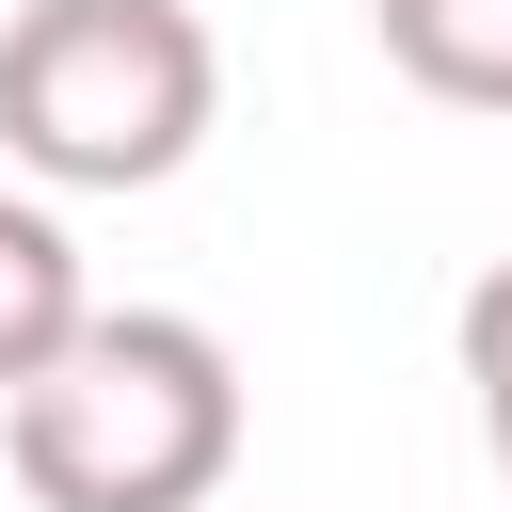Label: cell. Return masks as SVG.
Masks as SVG:
<instances>
[{
	"mask_svg": "<svg viewBox=\"0 0 512 512\" xmlns=\"http://www.w3.org/2000/svg\"><path fill=\"white\" fill-rule=\"evenodd\" d=\"M32 512H208L240 464V368L176 304H96L16 400H0Z\"/></svg>",
	"mask_w": 512,
	"mask_h": 512,
	"instance_id": "obj_1",
	"label": "cell"
},
{
	"mask_svg": "<svg viewBox=\"0 0 512 512\" xmlns=\"http://www.w3.org/2000/svg\"><path fill=\"white\" fill-rule=\"evenodd\" d=\"M224 112L192 0H16L0 16V160L32 192H160Z\"/></svg>",
	"mask_w": 512,
	"mask_h": 512,
	"instance_id": "obj_2",
	"label": "cell"
},
{
	"mask_svg": "<svg viewBox=\"0 0 512 512\" xmlns=\"http://www.w3.org/2000/svg\"><path fill=\"white\" fill-rule=\"evenodd\" d=\"M80 320H96V288H80V240H64L32 192H0V400H16V384H32V368L80 336Z\"/></svg>",
	"mask_w": 512,
	"mask_h": 512,
	"instance_id": "obj_3",
	"label": "cell"
},
{
	"mask_svg": "<svg viewBox=\"0 0 512 512\" xmlns=\"http://www.w3.org/2000/svg\"><path fill=\"white\" fill-rule=\"evenodd\" d=\"M384 64L448 112H512V0H368Z\"/></svg>",
	"mask_w": 512,
	"mask_h": 512,
	"instance_id": "obj_4",
	"label": "cell"
},
{
	"mask_svg": "<svg viewBox=\"0 0 512 512\" xmlns=\"http://www.w3.org/2000/svg\"><path fill=\"white\" fill-rule=\"evenodd\" d=\"M448 336H464V400H480V448H496V480H512V256L464 288V320H448Z\"/></svg>",
	"mask_w": 512,
	"mask_h": 512,
	"instance_id": "obj_5",
	"label": "cell"
}]
</instances>
